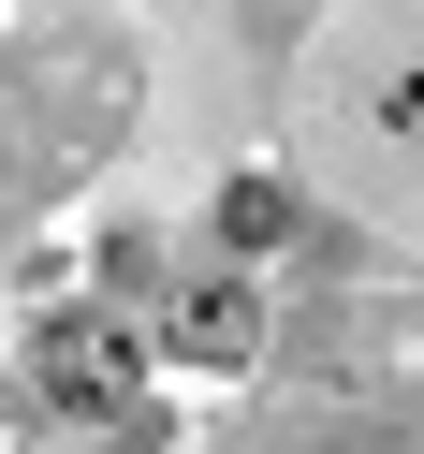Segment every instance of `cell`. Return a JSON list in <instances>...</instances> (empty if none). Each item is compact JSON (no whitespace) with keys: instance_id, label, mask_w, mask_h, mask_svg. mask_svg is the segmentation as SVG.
<instances>
[{"instance_id":"cell-2","label":"cell","mask_w":424,"mask_h":454,"mask_svg":"<svg viewBox=\"0 0 424 454\" xmlns=\"http://www.w3.org/2000/svg\"><path fill=\"white\" fill-rule=\"evenodd\" d=\"M161 352H190V366H249V352H264V294H249V278H176Z\"/></svg>"},{"instance_id":"cell-3","label":"cell","mask_w":424,"mask_h":454,"mask_svg":"<svg viewBox=\"0 0 424 454\" xmlns=\"http://www.w3.org/2000/svg\"><path fill=\"white\" fill-rule=\"evenodd\" d=\"M220 249H235V264L293 249V191H278V176H235V191H220Z\"/></svg>"},{"instance_id":"cell-4","label":"cell","mask_w":424,"mask_h":454,"mask_svg":"<svg viewBox=\"0 0 424 454\" xmlns=\"http://www.w3.org/2000/svg\"><path fill=\"white\" fill-rule=\"evenodd\" d=\"M395 118H410V132H424V74H410V89H395Z\"/></svg>"},{"instance_id":"cell-1","label":"cell","mask_w":424,"mask_h":454,"mask_svg":"<svg viewBox=\"0 0 424 454\" xmlns=\"http://www.w3.org/2000/svg\"><path fill=\"white\" fill-rule=\"evenodd\" d=\"M132 395H147L132 323L73 308V323H44V337H30V411H44V425H132Z\"/></svg>"}]
</instances>
